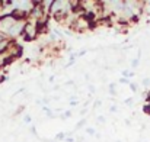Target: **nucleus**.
Wrapping results in <instances>:
<instances>
[{"label":"nucleus","instance_id":"obj_1","mask_svg":"<svg viewBox=\"0 0 150 142\" xmlns=\"http://www.w3.org/2000/svg\"><path fill=\"white\" fill-rule=\"evenodd\" d=\"M38 29H37V25L35 23H31V22H25L23 23V31H22V39L25 42H34L37 38H38Z\"/></svg>","mask_w":150,"mask_h":142},{"label":"nucleus","instance_id":"obj_2","mask_svg":"<svg viewBox=\"0 0 150 142\" xmlns=\"http://www.w3.org/2000/svg\"><path fill=\"white\" fill-rule=\"evenodd\" d=\"M10 41H12L10 38H6V39L0 41V55H1V54H4V52L7 51V47H9Z\"/></svg>","mask_w":150,"mask_h":142},{"label":"nucleus","instance_id":"obj_3","mask_svg":"<svg viewBox=\"0 0 150 142\" xmlns=\"http://www.w3.org/2000/svg\"><path fill=\"white\" fill-rule=\"evenodd\" d=\"M115 87H117V84H115V83H111V84L108 86V92H109V94L111 96L117 94V89H115Z\"/></svg>","mask_w":150,"mask_h":142},{"label":"nucleus","instance_id":"obj_4","mask_svg":"<svg viewBox=\"0 0 150 142\" xmlns=\"http://www.w3.org/2000/svg\"><path fill=\"white\" fill-rule=\"evenodd\" d=\"M134 76V71H128V70H124L122 71V77L124 78H131Z\"/></svg>","mask_w":150,"mask_h":142},{"label":"nucleus","instance_id":"obj_5","mask_svg":"<svg viewBox=\"0 0 150 142\" xmlns=\"http://www.w3.org/2000/svg\"><path fill=\"white\" fill-rule=\"evenodd\" d=\"M70 116H71V112L67 110V112H64L63 115H60V119H61V120H66V119H69Z\"/></svg>","mask_w":150,"mask_h":142},{"label":"nucleus","instance_id":"obj_6","mask_svg":"<svg viewBox=\"0 0 150 142\" xmlns=\"http://www.w3.org/2000/svg\"><path fill=\"white\" fill-rule=\"evenodd\" d=\"M139 64H140V58H134V59L131 61V67H133V68H137Z\"/></svg>","mask_w":150,"mask_h":142},{"label":"nucleus","instance_id":"obj_7","mask_svg":"<svg viewBox=\"0 0 150 142\" xmlns=\"http://www.w3.org/2000/svg\"><path fill=\"white\" fill-rule=\"evenodd\" d=\"M64 139H66V134L61 132V134H57L55 135V141H64Z\"/></svg>","mask_w":150,"mask_h":142},{"label":"nucleus","instance_id":"obj_8","mask_svg":"<svg viewBox=\"0 0 150 142\" xmlns=\"http://www.w3.org/2000/svg\"><path fill=\"white\" fill-rule=\"evenodd\" d=\"M85 131H86V134H88V135H96V132H95V129H93V128H86Z\"/></svg>","mask_w":150,"mask_h":142},{"label":"nucleus","instance_id":"obj_9","mask_svg":"<svg viewBox=\"0 0 150 142\" xmlns=\"http://www.w3.org/2000/svg\"><path fill=\"white\" fill-rule=\"evenodd\" d=\"M130 89H131V90H133V92L136 93V92L139 90V86H137L136 83H130Z\"/></svg>","mask_w":150,"mask_h":142},{"label":"nucleus","instance_id":"obj_10","mask_svg":"<svg viewBox=\"0 0 150 142\" xmlns=\"http://www.w3.org/2000/svg\"><path fill=\"white\" fill-rule=\"evenodd\" d=\"M23 122H25V123H31V122H32V118H31L29 115H25V116H23Z\"/></svg>","mask_w":150,"mask_h":142},{"label":"nucleus","instance_id":"obj_11","mask_svg":"<svg viewBox=\"0 0 150 142\" xmlns=\"http://www.w3.org/2000/svg\"><path fill=\"white\" fill-rule=\"evenodd\" d=\"M142 84H143L144 87H149L150 86V78H144V80L142 81Z\"/></svg>","mask_w":150,"mask_h":142},{"label":"nucleus","instance_id":"obj_12","mask_svg":"<svg viewBox=\"0 0 150 142\" xmlns=\"http://www.w3.org/2000/svg\"><path fill=\"white\" fill-rule=\"evenodd\" d=\"M120 83H121V84H127V83H130V80H128V78L121 77V78H120Z\"/></svg>","mask_w":150,"mask_h":142},{"label":"nucleus","instance_id":"obj_13","mask_svg":"<svg viewBox=\"0 0 150 142\" xmlns=\"http://www.w3.org/2000/svg\"><path fill=\"white\" fill-rule=\"evenodd\" d=\"M96 122H98V123H103V122H105V118H103V116H98V118H96Z\"/></svg>","mask_w":150,"mask_h":142},{"label":"nucleus","instance_id":"obj_14","mask_svg":"<svg viewBox=\"0 0 150 142\" xmlns=\"http://www.w3.org/2000/svg\"><path fill=\"white\" fill-rule=\"evenodd\" d=\"M125 103H127L128 106H133V103H134V100H133V99H127V100H125Z\"/></svg>","mask_w":150,"mask_h":142},{"label":"nucleus","instance_id":"obj_15","mask_svg":"<svg viewBox=\"0 0 150 142\" xmlns=\"http://www.w3.org/2000/svg\"><path fill=\"white\" fill-rule=\"evenodd\" d=\"M109 110L114 113V112H117V110H118V107H117V106H111V107H109Z\"/></svg>","mask_w":150,"mask_h":142},{"label":"nucleus","instance_id":"obj_16","mask_svg":"<svg viewBox=\"0 0 150 142\" xmlns=\"http://www.w3.org/2000/svg\"><path fill=\"white\" fill-rule=\"evenodd\" d=\"M66 142H74V139L73 138H70V136H66V139H64Z\"/></svg>","mask_w":150,"mask_h":142},{"label":"nucleus","instance_id":"obj_17","mask_svg":"<svg viewBox=\"0 0 150 142\" xmlns=\"http://www.w3.org/2000/svg\"><path fill=\"white\" fill-rule=\"evenodd\" d=\"M99 106H100V100H96L95 104H93V107H99Z\"/></svg>","mask_w":150,"mask_h":142},{"label":"nucleus","instance_id":"obj_18","mask_svg":"<svg viewBox=\"0 0 150 142\" xmlns=\"http://www.w3.org/2000/svg\"><path fill=\"white\" fill-rule=\"evenodd\" d=\"M89 92H91V93H95V87H93L92 84L89 86Z\"/></svg>","mask_w":150,"mask_h":142},{"label":"nucleus","instance_id":"obj_19","mask_svg":"<svg viewBox=\"0 0 150 142\" xmlns=\"http://www.w3.org/2000/svg\"><path fill=\"white\" fill-rule=\"evenodd\" d=\"M70 104H71V106H77V101H76V100H73V101H70Z\"/></svg>","mask_w":150,"mask_h":142},{"label":"nucleus","instance_id":"obj_20","mask_svg":"<svg viewBox=\"0 0 150 142\" xmlns=\"http://www.w3.org/2000/svg\"><path fill=\"white\" fill-rule=\"evenodd\" d=\"M118 142H120V141H118Z\"/></svg>","mask_w":150,"mask_h":142}]
</instances>
